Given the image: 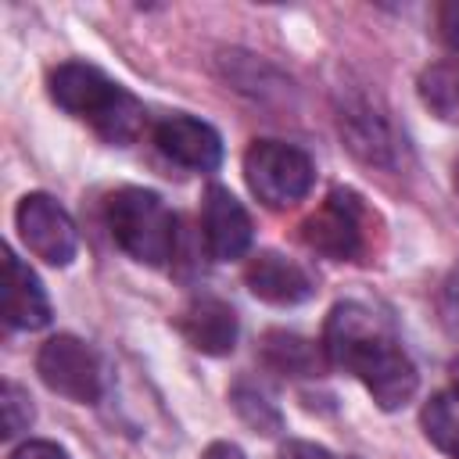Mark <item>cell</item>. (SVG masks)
I'll return each mask as SVG.
<instances>
[{
    "label": "cell",
    "instance_id": "obj_1",
    "mask_svg": "<svg viewBox=\"0 0 459 459\" xmlns=\"http://www.w3.org/2000/svg\"><path fill=\"white\" fill-rule=\"evenodd\" d=\"M326 362L359 377L380 409H402L416 394V366L391 337V330L359 301H341L330 308L323 326Z\"/></svg>",
    "mask_w": 459,
    "mask_h": 459
},
{
    "label": "cell",
    "instance_id": "obj_2",
    "mask_svg": "<svg viewBox=\"0 0 459 459\" xmlns=\"http://www.w3.org/2000/svg\"><path fill=\"white\" fill-rule=\"evenodd\" d=\"M47 90H50V100H54L61 111H68V115H75V118H82V122H90L108 143L126 147V143H133V140L143 133V126H147L143 104H140L129 90H122L118 82H111V79H108L100 68H93V65H82V61H65V65H57V68L50 72V79H47Z\"/></svg>",
    "mask_w": 459,
    "mask_h": 459
},
{
    "label": "cell",
    "instance_id": "obj_3",
    "mask_svg": "<svg viewBox=\"0 0 459 459\" xmlns=\"http://www.w3.org/2000/svg\"><path fill=\"white\" fill-rule=\"evenodd\" d=\"M108 230L115 244L140 265H169L176 255V215L169 204L143 186H122L104 204Z\"/></svg>",
    "mask_w": 459,
    "mask_h": 459
},
{
    "label": "cell",
    "instance_id": "obj_4",
    "mask_svg": "<svg viewBox=\"0 0 459 459\" xmlns=\"http://www.w3.org/2000/svg\"><path fill=\"white\" fill-rule=\"evenodd\" d=\"M244 179L265 208H290L308 197L316 183L312 158L283 140H255L244 154Z\"/></svg>",
    "mask_w": 459,
    "mask_h": 459
},
{
    "label": "cell",
    "instance_id": "obj_5",
    "mask_svg": "<svg viewBox=\"0 0 459 459\" xmlns=\"http://www.w3.org/2000/svg\"><path fill=\"white\" fill-rule=\"evenodd\" d=\"M36 373L54 394H61L68 402L90 405L100 398L97 351L72 333H54L50 341H43V348L36 355Z\"/></svg>",
    "mask_w": 459,
    "mask_h": 459
},
{
    "label": "cell",
    "instance_id": "obj_6",
    "mask_svg": "<svg viewBox=\"0 0 459 459\" xmlns=\"http://www.w3.org/2000/svg\"><path fill=\"white\" fill-rule=\"evenodd\" d=\"M14 226L29 255H36L47 265H68L79 251L75 222L50 194H25L14 208Z\"/></svg>",
    "mask_w": 459,
    "mask_h": 459
},
{
    "label": "cell",
    "instance_id": "obj_7",
    "mask_svg": "<svg viewBox=\"0 0 459 459\" xmlns=\"http://www.w3.org/2000/svg\"><path fill=\"white\" fill-rule=\"evenodd\" d=\"M301 240L326 258H355L362 251V201L355 190H330L326 201L301 222Z\"/></svg>",
    "mask_w": 459,
    "mask_h": 459
},
{
    "label": "cell",
    "instance_id": "obj_8",
    "mask_svg": "<svg viewBox=\"0 0 459 459\" xmlns=\"http://www.w3.org/2000/svg\"><path fill=\"white\" fill-rule=\"evenodd\" d=\"M201 237H204V247H208V255L215 262L244 258L247 247H251V237H255L251 215L219 183H212L204 190V201H201Z\"/></svg>",
    "mask_w": 459,
    "mask_h": 459
},
{
    "label": "cell",
    "instance_id": "obj_9",
    "mask_svg": "<svg viewBox=\"0 0 459 459\" xmlns=\"http://www.w3.org/2000/svg\"><path fill=\"white\" fill-rule=\"evenodd\" d=\"M154 143L169 161L190 172H215L222 161V136L194 115H169L165 122H158Z\"/></svg>",
    "mask_w": 459,
    "mask_h": 459
},
{
    "label": "cell",
    "instance_id": "obj_10",
    "mask_svg": "<svg viewBox=\"0 0 459 459\" xmlns=\"http://www.w3.org/2000/svg\"><path fill=\"white\" fill-rule=\"evenodd\" d=\"M176 326H179L183 341L201 355H230L237 344V312L215 294L190 298L183 305Z\"/></svg>",
    "mask_w": 459,
    "mask_h": 459
},
{
    "label": "cell",
    "instance_id": "obj_11",
    "mask_svg": "<svg viewBox=\"0 0 459 459\" xmlns=\"http://www.w3.org/2000/svg\"><path fill=\"white\" fill-rule=\"evenodd\" d=\"M244 280H247V290L258 301H269V305H301L316 290L312 276L294 258H287L280 251L251 255V262L244 269Z\"/></svg>",
    "mask_w": 459,
    "mask_h": 459
},
{
    "label": "cell",
    "instance_id": "obj_12",
    "mask_svg": "<svg viewBox=\"0 0 459 459\" xmlns=\"http://www.w3.org/2000/svg\"><path fill=\"white\" fill-rule=\"evenodd\" d=\"M4 323L11 330H39L50 323V298L14 251L4 255Z\"/></svg>",
    "mask_w": 459,
    "mask_h": 459
},
{
    "label": "cell",
    "instance_id": "obj_13",
    "mask_svg": "<svg viewBox=\"0 0 459 459\" xmlns=\"http://www.w3.org/2000/svg\"><path fill=\"white\" fill-rule=\"evenodd\" d=\"M341 133L348 147L369 165H394V133L391 122L369 100H348L341 108Z\"/></svg>",
    "mask_w": 459,
    "mask_h": 459
},
{
    "label": "cell",
    "instance_id": "obj_14",
    "mask_svg": "<svg viewBox=\"0 0 459 459\" xmlns=\"http://www.w3.org/2000/svg\"><path fill=\"white\" fill-rule=\"evenodd\" d=\"M262 362L276 373H287V377H316L323 366H330L323 344L305 341V337L287 333V330H269L262 337Z\"/></svg>",
    "mask_w": 459,
    "mask_h": 459
},
{
    "label": "cell",
    "instance_id": "obj_15",
    "mask_svg": "<svg viewBox=\"0 0 459 459\" xmlns=\"http://www.w3.org/2000/svg\"><path fill=\"white\" fill-rule=\"evenodd\" d=\"M420 423H423L427 441L437 452H445L448 459H459V398L452 391L430 394L420 412Z\"/></svg>",
    "mask_w": 459,
    "mask_h": 459
},
{
    "label": "cell",
    "instance_id": "obj_16",
    "mask_svg": "<svg viewBox=\"0 0 459 459\" xmlns=\"http://www.w3.org/2000/svg\"><path fill=\"white\" fill-rule=\"evenodd\" d=\"M420 97L445 122H459V68L455 65H434V68H427L420 75Z\"/></svg>",
    "mask_w": 459,
    "mask_h": 459
},
{
    "label": "cell",
    "instance_id": "obj_17",
    "mask_svg": "<svg viewBox=\"0 0 459 459\" xmlns=\"http://www.w3.org/2000/svg\"><path fill=\"white\" fill-rule=\"evenodd\" d=\"M230 402H233L237 416H240L251 430H258V434H276V430L283 427L280 409H276V405H273V402H269L255 384H247V380H237V384H233Z\"/></svg>",
    "mask_w": 459,
    "mask_h": 459
},
{
    "label": "cell",
    "instance_id": "obj_18",
    "mask_svg": "<svg viewBox=\"0 0 459 459\" xmlns=\"http://www.w3.org/2000/svg\"><path fill=\"white\" fill-rule=\"evenodd\" d=\"M0 409H4V437H14V434L29 430V423H32V416H36V412H32L29 394H25L14 380H7V384H4Z\"/></svg>",
    "mask_w": 459,
    "mask_h": 459
},
{
    "label": "cell",
    "instance_id": "obj_19",
    "mask_svg": "<svg viewBox=\"0 0 459 459\" xmlns=\"http://www.w3.org/2000/svg\"><path fill=\"white\" fill-rule=\"evenodd\" d=\"M434 25H437V39H441L448 50H459V0L441 4Z\"/></svg>",
    "mask_w": 459,
    "mask_h": 459
},
{
    "label": "cell",
    "instance_id": "obj_20",
    "mask_svg": "<svg viewBox=\"0 0 459 459\" xmlns=\"http://www.w3.org/2000/svg\"><path fill=\"white\" fill-rule=\"evenodd\" d=\"M441 323L459 341V280H452L445 287V294H441Z\"/></svg>",
    "mask_w": 459,
    "mask_h": 459
},
{
    "label": "cell",
    "instance_id": "obj_21",
    "mask_svg": "<svg viewBox=\"0 0 459 459\" xmlns=\"http://www.w3.org/2000/svg\"><path fill=\"white\" fill-rule=\"evenodd\" d=\"M11 459H68V452L54 441H25L11 452Z\"/></svg>",
    "mask_w": 459,
    "mask_h": 459
},
{
    "label": "cell",
    "instance_id": "obj_22",
    "mask_svg": "<svg viewBox=\"0 0 459 459\" xmlns=\"http://www.w3.org/2000/svg\"><path fill=\"white\" fill-rule=\"evenodd\" d=\"M201 459H247L237 445H230V441H212L204 452H201Z\"/></svg>",
    "mask_w": 459,
    "mask_h": 459
},
{
    "label": "cell",
    "instance_id": "obj_23",
    "mask_svg": "<svg viewBox=\"0 0 459 459\" xmlns=\"http://www.w3.org/2000/svg\"><path fill=\"white\" fill-rule=\"evenodd\" d=\"M448 373H452V394L459 398V359H455V362L448 366Z\"/></svg>",
    "mask_w": 459,
    "mask_h": 459
}]
</instances>
